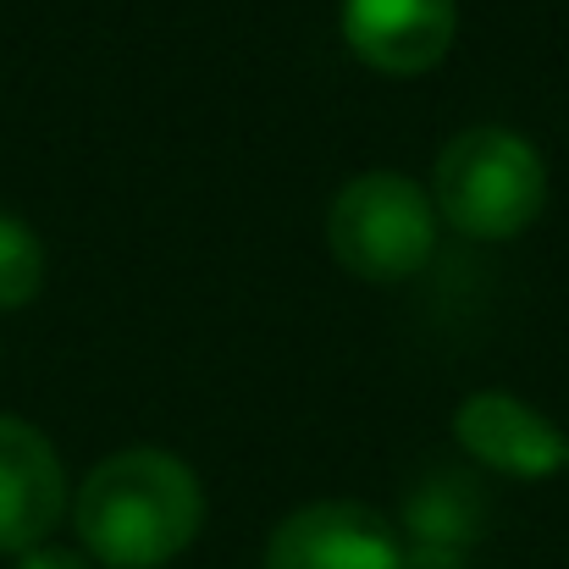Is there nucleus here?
<instances>
[{"label": "nucleus", "mask_w": 569, "mask_h": 569, "mask_svg": "<svg viewBox=\"0 0 569 569\" xmlns=\"http://www.w3.org/2000/svg\"><path fill=\"white\" fill-rule=\"evenodd\" d=\"M17 569H89L78 553H67V548H33V553H22Z\"/></svg>", "instance_id": "11"}, {"label": "nucleus", "mask_w": 569, "mask_h": 569, "mask_svg": "<svg viewBox=\"0 0 569 569\" xmlns=\"http://www.w3.org/2000/svg\"><path fill=\"white\" fill-rule=\"evenodd\" d=\"M398 569H470V559L453 553V548H420V542H403Z\"/></svg>", "instance_id": "10"}, {"label": "nucleus", "mask_w": 569, "mask_h": 569, "mask_svg": "<svg viewBox=\"0 0 569 569\" xmlns=\"http://www.w3.org/2000/svg\"><path fill=\"white\" fill-rule=\"evenodd\" d=\"M453 437L476 465L520 481H542L569 465V437L515 392H470L453 415Z\"/></svg>", "instance_id": "5"}, {"label": "nucleus", "mask_w": 569, "mask_h": 569, "mask_svg": "<svg viewBox=\"0 0 569 569\" xmlns=\"http://www.w3.org/2000/svg\"><path fill=\"white\" fill-rule=\"evenodd\" d=\"M459 28L453 0H343V39L349 50L392 78L431 72Z\"/></svg>", "instance_id": "6"}, {"label": "nucleus", "mask_w": 569, "mask_h": 569, "mask_svg": "<svg viewBox=\"0 0 569 569\" xmlns=\"http://www.w3.org/2000/svg\"><path fill=\"white\" fill-rule=\"evenodd\" d=\"M437 210L470 238H515L542 216L548 167L531 139L509 128H465L442 144L431 172Z\"/></svg>", "instance_id": "2"}, {"label": "nucleus", "mask_w": 569, "mask_h": 569, "mask_svg": "<svg viewBox=\"0 0 569 569\" xmlns=\"http://www.w3.org/2000/svg\"><path fill=\"white\" fill-rule=\"evenodd\" d=\"M204 520L199 476L167 448H122L89 470L72 503L78 542L106 569L172 565Z\"/></svg>", "instance_id": "1"}, {"label": "nucleus", "mask_w": 569, "mask_h": 569, "mask_svg": "<svg viewBox=\"0 0 569 569\" xmlns=\"http://www.w3.org/2000/svg\"><path fill=\"white\" fill-rule=\"evenodd\" d=\"M398 553L403 542L377 509L327 498L305 503L271 531L266 569H398Z\"/></svg>", "instance_id": "4"}, {"label": "nucleus", "mask_w": 569, "mask_h": 569, "mask_svg": "<svg viewBox=\"0 0 569 569\" xmlns=\"http://www.w3.org/2000/svg\"><path fill=\"white\" fill-rule=\"evenodd\" d=\"M44 282V249L28 221L0 210V310H17L39 293Z\"/></svg>", "instance_id": "9"}, {"label": "nucleus", "mask_w": 569, "mask_h": 569, "mask_svg": "<svg viewBox=\"0 0 569 569\" xmlns=\"http://www.w3.org/2000/svg\"><path fill=\"white\" fill-rule=\"evenodd\" d=\"M481 520H487V492L476 481L453 476V470L426 476L409 492V503H403V531L420 548H453V553H465L481 537Z\"/></svg>", "instance_id": "8"}, {"label": "nucleus", "mask_w": 569, "mask_h": 569, "mask_svg": "<svg viewBox=\"0 0 569 569\" xmlns=\"http://www.w3.org/2000/svg\"><path fill=\"white\" fill-rule=\"evenodd\" d=\"M67 509V476L56 448L28 426L0 415V553H33Z\"/></svg>", "instance_id": "7"}, {"label": "nucleus", "mask_w": 569, "mask_h": 569, "mask_svg": "<svg viewBox=\"0 0 569 569\" xmlns=\"http://www.w3.org/2000/svg\"><path fill=\"white\" fill-rule=\"evenodd\" d=\"M327 243L343 271L366 282L415 277L437 249V210L431 193L403 172H366L343 183L327 210Z\"/></svg>", "instance_id": "3"}]
</instances>
